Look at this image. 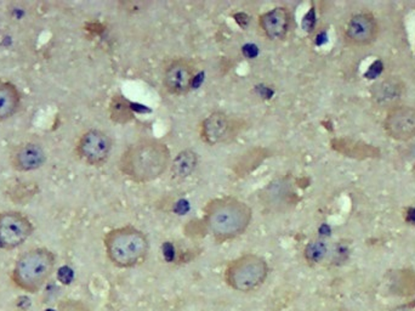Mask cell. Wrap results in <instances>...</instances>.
<instances>
[{"label":"cell","mask_w":415,"mask_h":311,"mask_svg":"<svg viewBox=\"0 0 415 311\" xmlns=\"http://www.w3.org/2000/svg\"><path fill=\"white\" fill-rule=\"evenodd\" d=\"M334 251V256L336 258L338 263H343L350 256V248H348V244H345L343 242L338 243Z\"/></svg>","instance_id":"cell-20"},{"label":"cell","mask_w":415,"mask_h":311,"mask_svg":"<svg viewBox=\"0 0 415 311\" xmlns=\"http://www.w3.org/2000/svg\"><path fill=\"white\" fill-rule=\"evenodd\" d=\"M234 134V123L227 113L215 111L205 117L200 125V137L204 144L215 146L229 141Z\"/></svg>","instance_id":"cell-10"},{"label":"cell","mask_w":415,"mask_h":311,"mask_svg":"<svg viewBox=\"0 0 415 311\" xmlns=\"http://www.w3.org/2000/svg\"><path fill=\"white\" fill-rule=\"evenodd\" d=\"M73 271L67 266H64L59 270V280L62 282L64 285H67L72 281Z\"/></svg>","instance_id":"cell-21"},{"label":"cell","mask_w":415,"mask_h":311,"mask_svg":"<svg viewBox=\"0 0 415 311\" xmlns=\"http://www.w3.org/2000/svg\"><path fill=\"white\" fill-rule=\"evenodd\" d=\"M107 258L119 268H132L142 264L149 251V241L144 231L134 225H124L103 236Z\"/></svg>","instance_id":"cell-3"},{"label":"cell","mask_w":415,"mask_h":311,"mask_svg":"<svg viewBox=\"0 0 415 311\" xmlns=\"http://www.w3.org/2000/svg\"><path fill=\"white\" fill-rule=\"evenodd\" d=\"M270 266L263 256L246 253L231 260L224 273V283L239 293L258 290L266 282Z\"/></svg>","instance_id":"cell-5"},{"label":"cell","mask_w":415,"mask_h":311,"mask_svg":"<svg viewBox=\"0 0 415 311\" xmlns=\"http://www.w3.org/2000/svg\"><path fill=\"white\" fill-rule=\"evenodd\" d=\"M57 311H93L91 307L81 300L66 298L59 300L57 304Z\"/></svg>","instance_id":"cell-19"},{"label":"cell","mask_w":415,"mask_h":311,"mask_svg":"<svg viewBox=\"0 0 415 311\" xmlns=\"http://www.w3.org/2000/svg\"><path fill=\"white\" fill-rule=\"evenodd\" d=\"M55 265L54 251L47 248H33L17 258L10 278L18 290L37 293L50 280Z\"/></svg>","instance_id":"cell-4"},{"label":"cell","mask_w":415,"mask_h":311,"mask_svg":"<svg viewBox=\"0 0 415 311\" xmlns=\"http://www.w3.org/2000/svg\"><path fill=\"white\" fill-rule=\"evenodd\" d=\"M28 217L16 210L0 212V248L11 251L18 248L33 234Z\"/></svg>","instance_id":"cell-7"},{"label":"cell","mask_w":415,"mask_h":311,"mask_svg":"<svg viewBox=\"0 0 415 311\" xmlns=\"http://www.w3.org/2000/svg\"><path fill=\"white\" fill-rule=\"evenodd\" d=\"M292 26V13L284 6H275L258 18V27L263 35L271 40L287 38Z\"/></svg>","instance_id":"cell-12"},{"label":"cell","mask_w":415,"mask_h":311,"mask_svg":"<svg viewBox=\"0 0 415 311\" xmlns=\"http://www.w3.org/2000/svg\"><path fill=\"white\" fill-rule=\"evenodd\" d=\"M113 142L110 135L100 129H89L76 141V154L88 166H101L108 161Z\"/></svg>","instance_id":"cell-6"},{"label":"cell","mask_w":415,"mask_h":311,"mask_svg":"<svg viewBox=\"0 0 415 311\" xmlns=\"http://www.w3.org/2000/svg\"><path fill=\"white\" fill-rule=\"evenodd\" d=\"M404 217H406V222H409L411 225H415V207L408 208L404 214Z\"/></svg>","instance_id":"cell-22"},{"label":"cell","mask_w":415,"mask_h":311,"mask_svg":"<svg viewBox=\"0 0 415 311\" xmlns=\"http://www.w3.org/2000/svg\"><path fill=\"white\" fill-rule=\"evenodd\" d=\"M171 163L170 149L157 139H141L127 146L119 158V171L132 183H149L159 179Z\"/></svg>","instance_id":"cell-1"},{"label":"cell","mask_w":415,"mask_h":311,"mask_svg":"<svg viewBox=\"0 0 415 311\" xmlns=\"http://www.w3.org/2000/svg\"><path fill=\"white\" fill-rule=\"evenodd\" d=\"M294 192L288 178H280L263 188L261 200L267 209L272 212H285L294 203Z\"/></svg>","instance_id":"cell-13"},{"label":"cell","mask_w":415,"mask_h":311,"mask_svg":"<svg viewBox=\"0 0 415 311\" xmlns=\"http://www.w3.org/2000/svg\"><path fill=\"white\" fill-rule=\"evenodd\" d=\"M253 220V210L237 197L222 196L208 202L203 222L216 242H229L244 234Z\"/></svg>","instance_id":"cell-2"},{"label":"cell","mask_w":415,"mask_h":311,"mask_svg":"<svg viewBox=\"0 0 415 311\" xmlns=\"http://www.w3.org/2000/svg\"><path fill=\"white\" fill-rule=\"evenodd\" d=\"M21 103V95L11 81L0 79V123L16 113Z\"/></svg>","instance_id":"cell-16"},{"label":"cell","mask_w":415,"mask_h":311,"mask_svg":"<svg viewBox=\"0 0 415 311\" xmlns=\"http://www.w3.org/2000/svg\"><path fill=\"white\" fill-rule=\"evenodd\" d=\"M45 311H54V310H45Z\"/></svg>","instance_id":"cell-23"},{"label":"cell","mask_w":415,"mask_h":311,"mask_svg":"<svg viewBox=\"0 0 415 311\" xmlns=\"http://www.w3.org/2000/svg\"><path fill=\"white\" fill-rule=\"evenodd\" d=\"M379 35V23L373 13H355L345 27L343 38L352 47H367L375 42Z\"/></svg>","instance_id":"cell-9"},{"label":"cell","mask_w":415,"mask_h":311,"mask_svg":"<svg viewBox=\"0 0 415 311\" xmlns=\"http://www.w3.org/2000/svg\"><path fill=\"white\" fill-rule=\"evenodd\" d=\"M198 163H200V158L193 149H183L175 156L174 159H171L170 171L176 179H186L195 173Z\"/></svg>","instance_id":"cell-17"},{"label":"cell","mask_w":415,"mask_h":311,"mask_svg":"<svg viewBox=\"0 0 415 311\" xmlns=\"http://www.w3.org/2000/svg\"><path fill=\"white\" fill-rule=\"evenodd\" d=\"M195 84V64L187 59H174L164 69L163 86L169 94L186 95Z\"/></svg>","instance_id":"cell-8"},{"label":"cell","mask_w":415,"mask_h":311,"mask_svg":"<svg viewBox=\"0 0 415 311\" xmlns=\"http://www.w3.org/2000/svg\"><path fill=\"white\" fill-rule=\"evenodd\" d=\"M404 83L396 77L386 78L375 83L370 89L373 103L382 108H394L404 94Z\"/></svg>","instance_id":"cell-15"},{"label":"cell","mask_w":415,"mask_h":311,"mask_svg":"<svg viewBox=\"0 0 415 311\" xmlns=\"http://www.w3.org/2000/svg\"><path fill=\"white\" fill-rule=\"evenodd\" d=\"M331 254V248L322 239H311L304 248V259L309 266H317Z\"/></svg>","instance_id":"cell-18"},{"label":"cell","mask_w":415,"mask_h":311,"mask_svg":"<svg viewBox=\"0 0 415 311\" xmlns=\"http://www.w3.org/2000/svg\"><path fill=\"white\" fill-rule=\"evenodd\" d=\"M47 161V154L37 142H23L16 146L10 156L11 166L16 171H37Z\"/></svg>","instance_id":"cell-14"},{"label":"cell","mask_w":415,"mask_h":311,"mask_svg":"<svg viewBox=\"0 0 415 311\" xmlns=\"http://www.w3.org/2000/svg\"><path fill=\"white\" fill-rule=\"evenodd\" d=\"M384 128L389 137L397 141H408L415 137V107L396 106L391 108Z\"/></svg>","instance_id":"cell-11"}]
</instances>
